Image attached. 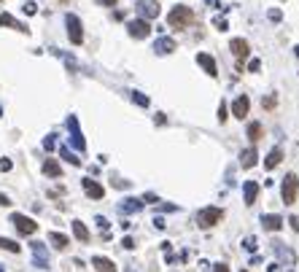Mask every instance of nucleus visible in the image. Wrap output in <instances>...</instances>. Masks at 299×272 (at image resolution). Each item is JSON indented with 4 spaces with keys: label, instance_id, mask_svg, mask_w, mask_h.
<instances>
[{
    "label": "nucleus",
    "instance_id": "nucleus-27",
    "mask_svg": "<svg viewBox=\"0 0 299 272\" xmlns=\"http://www.w3.org/2000/svg\"><path fill=\"white\" fill-rule=\"evenodd\" d=\"M59 157H62V159H68V162H70V164H76V167L81 164V159H78L76 154H70V148H65V145L59 148Z\"/></svg>",
    "mask_w": 299,
    "mask_h": 272
},
{
    "label": "nucleus",
    "instance_id": "nucleus-25",
    "mask_svg": "<svg viewBox=\"0 0 299 272\" xmlns=\"http://www.w3.org/2000/svg\"><path fill=\"white\" fill-rule=\"evenodd\" d=\"M73 235H76L81 243H87V240H89V229L81 224V221H73Z\"/></svg>",
    "mask_w": 299,
    "mask_h": 272
},
{
    "label": "nucleus",
    "instance_id": "nucleus-26",
    "mask_svg": "<svg viewBox=\"0 0 299 272\" xmlns=\"http://www.w3.org/2000/svg\"><path fill=\"white\" fill-rule=\"evenodd\" d=\"M0 248L8 251V254H19V251H22V245L14 243V240H8V237H0Z\"/></svg>",
    "mask_w": 299,
    "mask_h": 272
},
{
    "label": "nucleus",
    "instance_id": "nucleus-20",
    "mask_svg": "<svg viewBox=\"0 0 299 272\" xmlns=\"http://www.w3.org/2000/svg\"><path fill=\"white\" fill-rule=\"evenodd\" d=\"M43 175H49V178H59L62 175V167H59L57 159H46L43 162Z\"/></svg>",
    "mask_w": 299,
    "mask_h": 272
},
{
    "label": "nucleus",
    "instance_id": "nucleus-11",
    "mask_svg": "<svg viewBox=\"0 0 299 272\" xmlns=\"http://www.w3.org/2000/svg\"><path fill=\"white\" fill-rule=\"evenodd\" d=\"M197 62L202 65V70H205L208 75H211V78H216L218 75V68H216V59L211 57V54H205V52H199L197 54Z\"/></svg>",
    "mask_w": 299,
    "mask_h": 272
},
{
    "label": "nucleus",
    "instance_id": "nucleus-33",
    "mask_svg": "<svg viewBox=\"0 0 299 272\" xmlns=\"http://www.w3.org/2000/svg\"><path fill=\"white\" fill-rule=\"evenodd\" d=\"M94 221H97V226H100L103 232H108V226H111V224H108V218H103V216H97Z\"/></svg>",
    "mask_w": 299,
    "mask_h": 272
},
{
    "label": "nucleus",
    "instance_id": "nucleus-10",
    "mask_svg": "<svg viewBox=\"0 0 299 272\" xmlns=\"http://www.w3.org/2000/svg\"><path fill=\"white\" fill-rule=\"evenodd\" d=\"M81 183H84V191H87V197H92V199H103V197H106V189H103V186H100L97 181L84 178Z\"/></svg>",
    "mask_w": 299,
    "mask_h": 272
},
{
    "label": "nucleus",
    "instance_id": "nucleus-8",
    "mask_svg": "<svg viewBox=\"0 0 299 272\" xmlns=\"http://www.w3.org/2000/svg\"><path fill=\"white\" fill-rule=\"evenodd\" d=\"M127 30H129V35H132V38H138V41H141V38H148L151 24H148L146 19H132V22L127 24Z\"/></svg>",
    "mask_w": 299,
    "mask_h": 272
},
{
    "label": "nucleus",
    "instance_id": "nucleus-22",
    "mask_svg": "<svg viewBox=\"0 0 299 272\" xmlns=\"http://www.w3.org/2000/svg\"><path fill=\"white\" fill-rule=\"evenodd\" d=\"M281 159H283V151H281V148H272L270 154L264 157V167H267V170L278 167V164H281Z\"/></svg>",
    "mask_w": 299,
    "mask_h": 272
},
{
    "label": "nucleus",
    "instance_id": "nucleus-42",
    "mask_svg": "<svg viewBox=\"0 0 299 272\" xmlns=\"http://www.w3.org/2000/svg\"><path fill=\"white\" fill-rule=\"evenodd\" d=\"M143 199H146V202H159V199H157V194H151V191H148V194H146Z\"/></svg>",
    "mask_w": 299,
    "mask_h": 272
},
{
    "label": "nucleus",
    "instance_id": "nucleus-29",
    "mask_svg": "<svg viewBox=\"0 0 299 272\" xmlns=\"http://www.w3.org/2000/svg\"><path fill=\"white\" fill-rule=\"evenodd\" d=\"M243 248H246V251H251V254H253V251H256V237H253V235H248V237L243 240Z\"/></svg>",
    "mask_w": 299,
    "mask_h": 272
},
{
    "label": "nucleus",
    "instance_id": "nucleus-47",
    "mask_svg": "<svg viewBox=\"0 0 299 272\" xmlns=\"http://www.w3.org/2000/svg\"><path fill=\"white\" fill-rule=\"evenodd\" d=\"M127 272H135V270H127Z\"/></svg>",
    "mask_w": 299,
    "mask_h": 272
},
{
    "label": "nucleus",
    "instance_id": "nucleus-23",
    "mask_svg": "<svg viewBox=\"0 0 299 272\" xmlns=\"http://www.w3.org/2000/svg\"><path fill=\"white\" fill-rule=\"evenodd\" d=\"M49 243H52L54 248L65 251V248H68V245H70V240L65 237V235H59V232H52V235H49Z\"/></svg>",
    "mask_w": 299,
    "mask_h": 272
},
{
    "label": "nucleus",
    "instance_id": "nucleus-34",
    "mask_svg": "<svg viewBox=\"0 0 299 272\" xmlns=\"http://www.w3.org/2000/svg\"><path fill=\"white\" fill-rule=\"evenodd\" d=\"M270 19H272V22H281V19H283V14L278 11V8H270Z\"/></svg>",
    "mask_w": 299,
    "mask_h": 272
},
{
    "label": "nucleus",
    "instance_id": "nucleus-19",
    "mask_svg": "<svg viewBox=\"0 0 299 272\" xmlns=\"http://www.w3.org/2000/svg\"><path fill=\"white\" fill-rule=\"evenodd\" d=\"M119 210H122V213H138V210H143V202L135 199V197H127L122 205H119Z\"/></svg>",
    "mask_w": 299,
    "mask_h": 272
},
{
    "label": "nucleus",
    "instance_id": "nucleus-24",
    "mask_svg": "<svg viewBox=\"0 0 299 272\" xmlns=\"http://www.w3.org/2000/svg\"><path fill=\"white\" fill-rule=\"evenodd\" d=\"M248 138H251L253 143H256V140H262L264 138V127L259 122H251V124H248Z\"/></svg>",
    "mask_w": 299,
    "mask_h": 272
},
{
    "label": "nucleus",
    "instance_id": "nucleus-45",
    "mask_svg": "<svg viewBox=\"0 0 299 272\" xmlns=\"http://www.w3.org/2000/svg\"><path fill=\"white\" fill-rule=\"evenodd\" d=\"M294 52H297V57H299V46H297V49H294Z\"/></svg>",
    "mask_w": 299,
    "mask_h": 272
},
{
    "label": "nucleus",
    "instance_id": "nucleus-1",
    "mask_svg": "<svg viewBox=\"0 0 299 272\" xmlns=\"http://www.w3.org/2000/svg\"><path fill=\"white\" fill-rule=\"evenodd\" d=\"M194 22H197V14H194L189 6H176L170 14H167V24H170L173 30H183Z\"/></svg>",
    "mask_w": 299,
    "mask_h": 272
},
{
    "label": "nucleus",
    "instance_id": "nucleus-15",
    "mask_svg": "<svg viewBox=\"0 0 299 272\" xmlns=\"http://www.w3.org/2000/svg\"><path fill=\"white\" fill-rule=\"evenodd\" d=\"M154 52H157V54H173V52H176V41H173V38H157Z\"/></svg>",
    "mask_w": 299,
    "mask_h": 272
},
{
    "label": "nucleus",
    "instance_id": "nucleus-32",
    "mask_svg": "<svg viewBox=\"0 0 299 272\" xmlns=\"http://www.w3.org/2000/svg\"><path fill=\"white\" fill-rule=\"evenodd\" d=\"M248 70H251V73H259V70H262V62H259V59H248Z\"/></svg>",
    "mask_w": 299,
    "mask_h": 272
},
{
    "label": "nucleus",
    "instance_id": "nucleus-17",
    "mask_svg": "<svg viewBox=\"0 0 299 272\" xmlns=\"http://www.w3.org/2000/svg\"><path fill=\"white\" fill-rule=\"evenodd\" d=\"M243 194H246V205H253V202H256V197H259V183H256V181H246Z\"/></svg>",
    "mask_w": 299,
    "mask_h": 272
},
{
    "label": "nucleus",
    "instance_id": "nucleus-43",
    "mask_svg": "<svg viewBox=\"0 0 299 272\" xmlns=\"http://www.w3.org/2000/svg\"><path fill=\"white\" fill-rule=\"evenodd\" d=\"M211 272H229V267H224V264H216Z\"/></svg>",
    "mask_w": 299,
    "mask_h": 272
},
{
    "label": "nucleus",
    "instance_id": "nucleus-46",
    "mask_svg": "<svg viewBox=\"0 0 299 272\" xmlns=\"http://www.w3.org/2000/svg\"><path fill=\"white\" fill-rule=\"evenodd\" d=\"M0 272H6V270H3V264H0Z\"/></svg>",
    "mask_w": 299,
    "mask_h": 272
},
{
    "label": "nucleus",
    "instance_id": "nucleus-6",
    "mask_svg": "<svg viewBox=\"0 0 299 272\" xmlns=\"http://www.w3.org/2000/svg\"><path fill=\"white\" fill-rule=\"evenodd\" d=\"M138 14H141V19H157L159 17V3L157 0H138Z\"/></svg>",
    "mask_w": 299,
    "mask_h": 272
},
{
    "label": "nucleus",
    "instance_id": "nucleus-50",
    "mask_svg": "<svg viewBox=\"0 0 299 272\" xmlns=\"http://www.w3.org/2000/svg\"><path fill=\"white\" fill-rule=\"evenodd\" d=\"M243 272H248V270H243Z\"/></svg>",
    "mask_w": 299,
    "mask_h": 272
},
{
    "label": "nucleus",
    "instance_id": "nucleus-40",
    "mask_svg": "<svg viewBox=\"0 0 299 272\" xmlns=\"http://www.w3.org/2000/svg\"><path fill=\"white\" fill-rule=\"evenodd\" d=\"M0 205H3V208H8V205H11V199H8L3 191H0Z\"/></svg>",
    "mask_w": 299,
    "mask_h": 272
},
{
    "label": "nucleus",
    "instance_id": "nucleus-41",
    "mask_svg": "<svg viewBox=\"0 0 299 272\" xmlns=\"http://www.w3.org/2000/svg\"><path fill=\"white\" fill-rule=\"evenodd\" d=\"M154 226H157V229H164L167 224H164V218H154Z\"/></svg>",
    "mask_w": 299,
    "mask_h": 272
},
{
    "label": "nucleus",
    "instance_id": "nucleus-49",
    "mask_svg": "<svg viewBox=\"0 0 299 272\" xmlns=\"http://www.w3.org/2000/svg\"><path fill=\"white\" fill-rule=\"evenodd\" d=\"M62 3H68V0H62Z\"/></svg>",
    "mask_w": 299,
    "mask_h": 272
},
{
    "label": "nucleus",
    "instance_id": "nucleus-35",
    "mask_svg": "<svg viewBox=\"0 0 299 272\" xmlns=\"http://www.w3.org/2000/svg\"><path fill=\"white\" fill-rule=\"evenodd\" d=\"M122 245H124L127 251H132V248H135V240H132V237H124V240H122Z\"/></svg>",
    "mask_w": 299,
    "mask_h": 272
},
{
    "label": "nucleus",
    "instance_id": "nucleus-30",
    "mask_svg": "<svg viewBox=\"0 0 299 272\" xmlns=\"http://www.w3.org/2000/svg\"><path fill=\"white\" fill-rule=\"evenodd\" d=\"M22 11L27 14V17H33V14L38 11V6H35V3H33V0H30V3H24V6H22Z\"/></svg>",
    "mask_w": 299,
    "mask_h": 272
},
{
    "label": "nucleus",
    "instance_id": "nucleus-44",
    "mask_svg": "<svg viewBox=\"0 0 299 272\" xmlns=\"http://www.w3.org/2000/svg\"><path fill=\"white\" fill-rule=\"evenodd\" d=\"M103 6H116V0H100Z\"/></svg>",
    "mask_w": 299,
    "mask_h": 272
},
{
    "label": "nucleus",
    "instance_id": "nucleus-28",
    "mask_svg": "<svg viewBox=\"0 0 299 272\" xmlns=\"http://www.w3.org/2000/svg\"><path fill=\"white\" fill-rule=\"evenodd\" d=\"M132 103H138L141 108H148V97L143 92H132Z\"/></svg>",
    "mask_w": 299,
    "mask_h": 272
},
{
    "label": "nucleus",
    "instance_id": "nucleus-13",
    "mask_svg": "<svg viewBox=\"0 0 299 272\" xmlns=\"http://www.w3.org/2000/svg\"><path fill=\"white\" fill-rule=\"evenodd\" d=\"M248 110H251V100H248L246 94H240V97L232 103V113H235L237 119H243V116H248Z\"/></svg>",
    "mask_w": 299,
    "mask_h": 272
},
{
    "label": "nucleus",
    "instance_id": "nucleus-37",
    "mask_svg": "<svg viewBox=\"0 0 299 272\" xmlns=\"http://www.w3.org/2000/svg\"><path fill=\"white\" fill-rule=\"evenodd\" d=\"M43 148H49V151H52V148H54V135H49V138H46V140H43Z\"/></svg>",
    "mask_w": 299,
    "mask_h": 272
},
{
    "label": "nucleus",
    "instance_id": "nucleus-39",
    "mask_svg": "<svg viewBox=\"0 0 299 272\" xmlns=\"http://www.w3.org/2000/svg\"><path fill=\"white\" fill-rule=\"evenodd\" d=\"M213 24H216V27H218V30H227V22H224V19H221V17H218V19H213Z\"/></svg>",
    "mask_w": 299,
    "mask_h": 272
},
{
    "label": "nucleus",
    "instance_id": "nucleus-5",
    "mask_svg": "<svg viewBox=\"0 0 299 272\" xmlns=\"http://www.w3.org/2000/svg\"><path fill=\"white\" fill-rule=\"evenodd\" d=\"M11 224L17 226L19 235H35V232H38V224L30 218V216H24V213H14L11 216Z\"/></svg>",
    "mask_w": 299,
    "mask_h": 272
},
{
    "label": "nucleus",
    "instance_id": "nucleus-31",
    "mask_svg": "<svg viewBox=\"0 0 299 272\" xmlns=\"http://www.w3.org/2000/svg\"><path fill=\"white\" fill-rule=\"evenodd\" d=\"M227 119H229V116H227V103H221V105H218V122H227Z\"/></svg>",
    "mask_w": 299,
    "mask_h": 272
},
{
    "label": "nucleus",
    "instance_id": "nucleus-14",
    "mask_svg": "<svg viewBox=\"0 0 299 272\" xmlns=\"http://www.w3.org/2000/svg\"><path fill=\"white\" fill-rule=\"evenodd\" d=\"M262 226H264L267 232H278V229L283 226V218H281L278 213H267V216H262Z\"/></svg>",
    "mask_w": 299,
    "mask_h": 272
},
{
    "label": "nucleus",
    "instance_id": "nucleus-7",
    "mask_svg": "<svg viewBox=\"0 0 299 272\" xmlns=\"http://www.w3.org/2000/svg\"><path fill=\"white\" fill-rule=\"evenodd\" d=\"M68 129H70V143L76 145L78 151L87 148V140H84L81 129H78V119H76V116H70V119H68Z\"/></svg>",
    "mask_w": 299,
    "mask_h": 272
},
{
    "label": "nucleus",
    "instance_id": "nucleus-48",
    "mask_svg": "<svg viewBox=\"0 0 299 272\" xmlns=\"http://www.w3.org/2000/svg\"><path fill=\"white\" fill-rule=\"evenodd\" d=\"M0 113H3V108H0Z\"/></svg>",
    "mask_w": 299,
    "mask_h": 272
},
{
    "label": "nucleus",
    "instance_id": "nucleus-4",
    "mask_svg": "<svg viewBox=\"0 0 299 272\" xmlns=\"http://www.w3.org/2000/svg\"><path fill=\"white\" fill-rule=\"evenodd\" d=\"M297 191H299V181H297V175H294V173H288L286 178H283V189H281L283 202L294 205V202H297Z\"/></svg>",
    "mask_w": 299,
    "mask_h": 272
},
{
    "label": "nucleus",
    "instance_id": "nucleus-16",
    "mask_svg": "<svg viewBox=\"0 0 299 272\" xmlns=\"http://www.w3.org/2000/svg\"><path fill=\"white\" fill-rule=\"evenodd\" d=\"M0 27H14V30H19V33H30L27 24L17 22V19H14L11 14H0Z\"/></svg>",
    "mask_w": 299,
    "mask_h": 272
},
{
    "label": "nucleus",
    "instance_id": "nucleus-21",
    "mask_svg": "<svg viewBox=\"0 0 299 272\" xmlns=\"http://www.w3.org/2000/svg\"><path fill=\"white\" fill-rule=\"evenodd\" d=\"M256 159H259L256 148H246V151H243V154H240V164H243V167H246V170H251L253 164H256Z\"/></svg>",
    "mask_w": 299,
    "mask_h": 272
},
{
    "label": "nucleus",
    "instance_id": "nucleus-18",
    "mask_svg": "<svg viewBox=\"0 0 299 272\" xmlns=\"http://www.w3.org/2000/svg\"><path fill=\"white\" fill-rule=\"evenodd\" d=\"M92 267L97 272H116V264H113L111 259H106V256H94L92 259Z\"/></svg>",
    "mask_w": 299,
    "mask_h": 272
},
{
    "label": "nucleus",
    "instance_id": "nucleus-3",
    "mask_svg": "<svg viewBox=\"0 0 299 272\" xmlns=\"http://www.w3.org/2000/svg\"><path fill=\"white\" fill-rule=\"evenodd\" d=\"M221 218H224V210L221 208H202L197 213V224L202 226V229H211V226L221 224Z\"/></svg>",
    "mask_w": 299,
    "mask_h": 272
},
{
    "label": "nucleus",
    "instance_id": "nucleus-38",
    "mask_svg": "<svg viewBox=\"0 0 299 272\" xmlns=\"http://www.w3.org/2000/svg\"><path fill=\"white\" fill-rule=\"evenodd\" d=\"M288 224H291L294 232H299V218H297V216H291V218H288Z\"/></svg>",
    "mask_w": 299,
    "mask_h": 272
},
{
    "label": "nucleus",
    "instance_id": "nucleus-9",
    "mask_svg": "<svg viewBox=\"0 0 299 272\" xmlns=\"http://www.w3.org/2000/svg\"><path fill=\"white\" fill-rule=\"evenodd\" d=\"M30 248H33V259H35V267H41V270H49L46 245H43V243H30Z\"/></svg>",
    "mask_w": 299,
    "mask_h": 272
},
{
    "label": "nucleus",
    "instance_id": "nucleus-36",
    "mask_svg": "<svg viewBox=\"0 0 299 272\" xmlns=\"http://www.w3.org/2000/svg\"><path fill=\"white\" fill-rule=\"evenodd\" d=\"M0 170H3V173H8V170H11V159H0Z\"/></svg>",
    "mask_w": 299,
    "mask_h": 272
},
{
    "label": "nucleus",
    "instance_id": "nucleus-2",
    "mask_svg": "<svg viewBox=\"0 0 299 272\" xmlns=\"http://www.w3.org/2000/svg\"><path fill=\"white\" fill-rule=\"evenodd\" d=\"M65 27H68V38H70L73 46H81L84 43V27H81V19L76 14H68L65 17Z\"/></svg>",
    "mask_w": 299,
    "mask_h": 272
},
{
    "label": "nucleus",
    "instance_id": "nucleus-12",
    "mask_svg": "<svg viewBox=\"0 0 299 272\" xmlns=\"http://www.w3.org/2000/svg\"><path fill=\"white\" fill-rule=\"evenodd\" d=\"M229 49H232V54H235L237 59H248V52H251V46H248V41H243V38H232V43H229Z\"/></svg>",
    "mask_w": 299,
    "mask_h": 272
}]
</instances>
